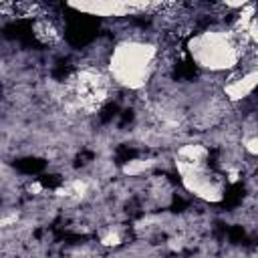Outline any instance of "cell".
<instances>
[{
  "instance_id": "6da1fadb",
  "label": "cell",
  "mask_w": 258,
  "mask_h": 258,
  "mask_svg": "<svg viewBox=\"0 0 258 258\" xmlns=\"http://www.w3.org/2000/svg\"><path fill=\"white\" fill-rule=\"evenodd\" d=\"M155 46L143 40H123L115 46L109 69L117 83L127 89H141L153 69Z\"/></svg>"
},
{
  "instance_id": "7a4b0ae2",
  "label": "cell",
  "mask_w": 258,
  "mask_h": 258,
  "mask_svg": "<svg viewBox=\"0 0 258 258\" xmlns=\"http://www.w3.org/2000/svg\"><path fill=\"white\" fill-rule=\"evenodd\" d=\"M189 52L198 64L212 71L232 69L240 58V48L234 38L230 34L214 30L196 34L189 40Z\"/></svg>"
},
{
  "instance_id": "3957f363",
  "label": "cell",
  "mask_w": 258,
  "mask_h": 258,
  "mask_svg": "<svg viewBox=\"0 0 258 258\" xmlns=\"http://www.w3.org/2000/svg\"><path fill=\"white\" fill-rule=\"evenodd\" d=\"M181 179H183V185H185L187 191L196 194L198 198H202V200H206V202H220V200L224 198L222 187H220L212 177L206 175L204 165H198V167H194L191 171L183 173Z\"/></svg>"
},
{
  "instance_id": "277c9868",
  "label": "cell",
  "mask_w": 258,
  "mask_h": 258,
  "mask_svg": "<svg viewBox=\"0 0 258 258\" xmlns=\"http://www.w3.org/2000/svg\"><path fill=\"white\" fill-rule=\"evenodd\" d=\"M71 8L93 16H125L127 12L147 8V2H69Z\"/></svg>"
},
{
  "instance_id": "5b68a950",
  "label": "cell",
  "mask_w": 258,
  "mask_h": 258,
  "mask_svg": "<svg viewBox=\"0 0 258 258\" xmlns=\"http://www.w3.org/2000/svg\"><path fill=\"white\" fill-rule=\"evenodd\" d=\"M256 83H258V73L256 71H250V73H244L240 79L228 83L224 87V93H226V97L230 101H240V99H246L254 91Z\"/></svg>"
},
{
  "instance_id": "8992f818",
  "label": "cell",
  "mask_w": 258,
  "mask_h": 258,
  "mask_svg": "<svg viewBox=\"0 0 258 258\" xmlns=\"http://www.w3.org/2000/svg\"><path fill=\"white\" fill-rule=\"evenodd\" d=\"M206 157H208V149L204 145H198V143H187V145H183V147L177 149V159L187 161V163L202 165Z\"/></svg>"
},
{
  "instance_id": "52a82bcc",
  "label": "cell",
  "mask_w": 258,
  "mask_h": 258,
  "mask_svg": "<svg viewBox=\"0 0 258 258\" xmlns=\"http://www.w3.org/2000/svg\"><path fill=\"white\" fill-rule=\"evenodd\" d=\"M149 165H151V161H145V159H133V161H129V163L123 165V173H125V175H139V173H143Z\"/></svg>"
},
{
  "instance_id": "ba28073f",
  "label": "cell",
  "mask_w": 258,
  "mask_h": 258,
  "mask_svg": "<svg viewBox=\"0 0 258 258\" xmlns=\"http://www.w3.org/2000/svg\"><path fill=\"white\" fill-rule=\"evenodd\" d=\"M119 242H121V236L117 232H109L101 238V244H105V246H117Z\"/></svg>"
},
{
  "instance_id": "9c48e42d",
  "label": "cell",
  "mask_w": 258,
  "mask_h": 258,
  "mask_svg": "<svg viewBox=\"0 0 258 258\" xmlns=\"http://www.w3.org/2000/svg\"><path fill=\"white\" fill-rule=\"evenodd\" d=\"M244 147H246V151H248L250 155H256V153H258V139H256V137H250V139H246Z\"/></svg>"
}]
</instances>
